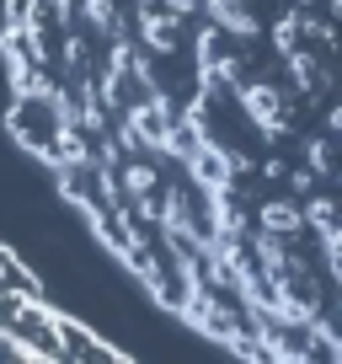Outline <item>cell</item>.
<instances>
[{"label":"cell","mask_w":342,"mask_h":364,"mask_svg":"<svg viewBox=\"0 0 342 364\" xmlns=\"http://www.w3.org/2000/svg\"><path fill=\"white\" fill-rule=\"evenodd\" d=\"M118 182H123V193H150L155 188V166L150 161H118Z\"/></svg>","instance_id":"cell-4"},{"label":"cell","mask_w":342,"mask_h":364,"mask_svg":"<svg viewBox=\"0 0 342 364\" xmlns=\"http://www.w3.org/2000/svg\"><path fill=\"white\" fill-rule=\"evenodd\" d=\"M241 107H246V118L257 129H267V139H278L289 129V113H284V97H278V86H241Z\"/></svg>","instance_id":"cell-1"},{"label":"cell","mask_w":342,"mask_h":364,"mask_svg":"<svg viewBox=\"0 0 342 364\" xmlns=\"http://www.w3.org/2000/svg\"><path fill=\"white\" fill-rule=\"evenodd\" d=\"M139 27H145V43L155 48V54H171V48H177V33H182V27H177V11H166V6H139Z\"/></svg>","instance_id":"cell-2"},{"label":"cell","mask_w":342,"mask_h":364,"mask_svg":"<svg viewBox=\"0 0 342 364\" xmlns=\"http://www.w3.org/2000/svg\"><path fill=\"white\" fill-rule=\"evenodd\" d=\"M75 11H80V22H92L96 33H113V27H118L113 0H75Z\"/></svg>","instance_id":"cell-5"},{"label":"cell","mask_w":342,"mask_h":364,"mask_svg":"<svg viewBox=\"0 0 342 364\" xmlns=\"http://www.w3.org/2000/svg\"><path fill=\"white\" fill-rule=\"evenodd\" d=\"M155 215H160L155 198H150V193H134V220H139V225H155Z\"/></svg>","instance_id":"cell-6"},{"label":"cell","mask_w":342,"mask_h":364,"mask_svg":"<svg viewBox=\"0 0 342 364\" xmlns=\"http://www.w3.org/2000/svg\"><path fill=\"white\" fill-rule=\"evenodd\" d=\"M257 230H273V236H299L305 230V209L289 204V198H267L263 209H257Z\"/></svg>","instance_id":"cell-3"}]
</instances>
